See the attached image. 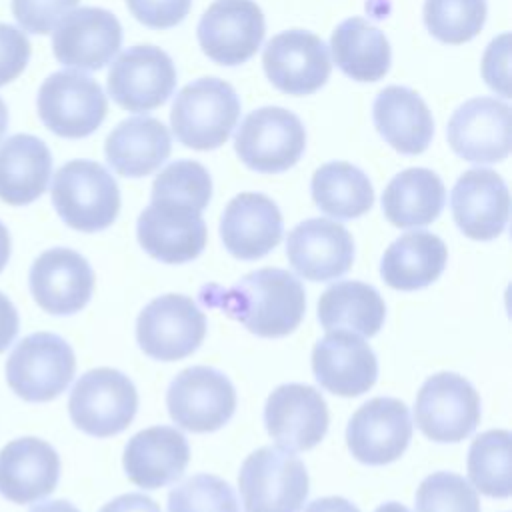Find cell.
Returning <instances> with one entry per match:
<instances>
[{"label": "cell", "mask_w": 512, "mask_h": 512, "mask_svg": "<svg viewBox=\"0 0 512 512\" xmlns=\"http://www.w3.org/2000/svg\"><path fill=\"white\" fill-rule=\"evenodd\" d=\"M28 512H80V510L68 500H48V502L34 504Z\"/></svg>", "instance_id": "7dc6e473"}, {"label": "cell", "mask_w": 512, "mask_h": 512, "mask_svg": "<svg viewBox=\"0 0 512 512\" xmlns=\"http://www.w3.org/2000/svg\"><path fill=\"white\" fill-rule=\"evenodd\" d=\"M310 190L314 204L338 220L358 218L374 204V188L368 176L350 162L322 164L312 176Z\"/></svg>", "instance_id": "836d02e7"}, {"label": "cell", "mask_w": 512, "mask_h": 512, "mask_svg": "<svg viewBox=\"0 0 512 512\" xmlns=\"http://www.w3.org/2000/svg\"><path fill=\"white\" fill-rule=\"evenodd\" d=\"M268 80L284 94L308 96L322 88L332 64L326 44L308 30H286L276 34L262 52Z\"/></svg>", "instance_id": "2e32d148"}, {"label": "cell", "mask_w": 512, "mask_h": 512, "mask_svg": "<svg viewBox=\"0 0 512 512\" xmlns=\"http://www.w3.org/2000/svg\"><path fill=\"white\" fill-rule=\"evenodd\" d=\"M100 512H162V510L152 498L140 492H128L104 504Z\"/></svg>", "instance_id": "ee69618b"}, {"label": "cell", "mask_w": 512, "mask_h": 512, "mask_svg": "<svg viewBox=\"0 0 512 512\" xmlns=\"http://www.w3.org/2000/svg\"><path fill=\"white\" fill-rule=\"evenodd\" d=\"M140 246L164 264H184L200 256L206 246V224L198 210L154 200L138 216Z\"/></svg>", "instance_id": "ffe728a7"}, {"label": "cell", "mask_w": 512, "mask_h": 512, "mask_svg": "<svg viewBox=\"0 0 512 512\" xmlns=\"http://www.w3.org/2000/svg\"><path fill=\"white\" fill-rule=\"evenodd\" d=\"M240 98L220 78H198L186 84L170 112V126L176 138L192 150L220 148L236 128Z\"/></svg>", "instance_id": "3957f363"}, {"label": "cell", "mask_w": 512, "mask_h": 512, "mask_svg": "<svg viewBox=\"0 0 512 512\" xmlns=\"http://www.w3.org/2000/svg\"><path fill=\"white\" fill-rule=\"evenodd\" d=\"M416 512H480V500L468 480L454 472H432L416 490Z\"/></svg>", "instance_id": "f35d334b"}, {"label": "cell", "mask_w": 512, "mask_h": 512, "mask_svg": "<svg viewBox=\"0 0 512 512\" xmlns=\"http://www.w3.org/2000/svg\"><path fill=\"white\" fill-rule=\"evenodd\" d=\"M6 130H8V108H6L4 100L0 98V140L4 138Z\"/></svg>", "instance_id": "f907efd6"}, {"label": "cell", "mask_w": 512, "mask_h": 512, "mask_svg": "<svg viewBox=\"0 0 512 512\" xmlns=\"http://www.w3.org/2000/svg\"><path fill=\"white\" fill-rule=\"evenodd\" d=\"M312 370L318 384L336 396H360L378 378L374 350L354 332L330 330L312 350Z\"/></svg>", "instance_id": "603a6c76"}, {"label": "cell", "mask_w": 512, "mask_h": 512, "mask_svg": "<svg viewBox=\"0 0 512 512\" xmlns=\"http://www.w3.org/2000/svg\"><path fill=\"white\" fill-rule=\"evenodd\" d=\"M264 424L282 450H310L326 436L328 406L312 386L282 384L266 400Z\"/></svg>", "instance_id": "ac0fdd59"}, {"label": "cell", "mask_w": 512, "mask_h": 512, "mask_svg": "<svg viewBox=\"0 0 512 512\" xmlns=\"http://www.w3.org/2000/svg\"><path fill=\"white\" fill-rule=\"evenodd\" d=\"M286 256L302 278L328 282L350 270L354 240L336 220L310 218L288 232Z\"/></svg>", "instance_id": "7402d4cb"}, {"label": "cell", "mask_w": 512, "mask_h": 512, "mask_svg": "<svg viewBox=\"0 0 512 512\" xmlns=\"http://www.w3.org/2000/svg\"><path fill=\"white\" fill-rule=\"evenodd\" d=\"M198 298L204 306L222 310L260 338H280L294 332L306 310L304 286L282 268L248 272L226 288L208 284Z\"/></svg>", "instance_id": "6da1fadb"}, {"label": "cell", "mask_w": 512, "mask_h": 512, "mask_svg": "<svg viewBox=\"0 0 512 512\" xmlns=\"http://www.w3.org/2000/svg\"><path fill=\"white\" fill-rule=\"evenodd\" d=\"M450 148L474 164L500 162L510 154V106L478 96L458 106L446 128Z\"/></svg>", "instance_id": "e0dca14e"}, {"label": "cell", "mask_w": 512, "mask_h": 512, "mask_svg": "<svg viewBox=\"0 0 512 512\" xmlns=\"http://www.w3.org/2000/svg\"><path fill=\"white\" fill-rule=\"evenodd\" d=\"M244 512H300L308 496V472L292 452L254 450L238 472Z\"/></svg>", "instance_id": "5b68a950"}, {"label": "cell", "mask_w": 512, "mask_h": 512, "mask_svg": "<svg viewBox=\"0 0 512 512\" xmlns=\"http://www.w3.org/2000/svg\"><path fill=\"white\" fill-rule=\"evenodd\" d=\"M192 0H126L132 16L148 28H172L180 24Z\"/></svg>", "instance_id": "60d3db41"}, {"label": "cell", "mask_w": 512, "mask_h": 512, "mask_svg": "<svg viewBox=\"0 0 512 512\" xmlns=\"http://www.w3.org/2000/svg\"><path fill=\"white\" fill-rule=\"evenodd\" d=\"M168 512H240L232 486L214 474H196L168 494Z\"/></svg>", "instance_id": "74e56055"}, {"label": "cell", "mask_w": 512, "mask_h": 512, "mask_svg": "<svg viewBox=\"0 0 512 512\" xmlns=\"http://www.w3.org/2000/svg\"><path fill=\"white\" fill-rule=\"evenodd\" d=\"M508 62H510V34L504 32L490 42L482 58V76L486 84L504 98L510 96Z\"/></svg>", "instance_id": "7bdbcfd3"}, {"label": "cell", "mask_w": 512, "mask_h": 512, "mask_svg": "<svg viewBox=\"0 0 512 512\" xmlns=\"http://www.w3.org/2000/svg\"><path fill=\"white\" fill-rule=\"evenodd\" d=\"M450 208L462 234L472 240H494L508 224V186L494 170H466L452 188Z\"/></svg>", "instance_id": "44dd1931"}, {"label": "cell", "mask_w": 512, "mask_h": 512, "mask_svg": "<svg viewBox=\"0 0 512 512\" xmlns=\"http://www.w3.org/2000/svg\"><path fill=\"white\" fill-rule=\"evenodd\" d=\"M200 48L224 66L250 60L264 40V14L254 0H216L196 28Z\"/></svg>", "instance_id": "9a60e30c"}, {"label": "cell", "mask_w": 512, "mask_h": 512, "mask_svg": "<svg viewBox=\"0 0 512 512\" xmlns=\"http://www.w3.org/2000/svg\"><path fill=\"white\" fill-rule=\"evenodd\" d=\"M30 60V42L22 30L0 24V88L16 80Z\"/></svg>", "instance_id": "b9f144b4"}, {"label": "cell", "mask_w": 512, "mask_h": 512, "mask_svg": "<svg viewBox=\"0 0 512 512\" xmlns=\"http://www.w3.org/2000/svg\"><path fill=\"white\" fill-rule=\"evenodd\" d=\"M10 250H12V240H10V232L8 228L0 222V272L4 270V266L8 264L10 258Z\"/></svg>", "instance_id": "c3c4849f"}, {"label": "cell", "mask_w": 512, "mask_h": 512, "mask_svg": "<svg viewBox=\"0 0 512 512\" xmlns=\"http://www.w3.org/2000/svg\"><path fill=\"white\" fill-rule=\"evenodd\" d=\"M446 200L440 176L428 168H408L396 174L382 192V210L390 224L416 228L432 224Z\"/></svg>", "instance_id": "4dcf8cb0"}, {"label": "cell", "mask_w": 512, "mask_h": 512, "mask_svg": "<svg viewBox=\"0 0 512 512\" xmlns=\"http://www.w3.org/2000/svg\"><path fill=\"white\" fill-rule=\"evenodd\" d=\"M60 478L56 450L40 438L24 436L0 450V494L14 504H32L54 492Z\"/></svg>", "instance_id": "d4e9b609"}, {"label": "cell", "mask_w": 512, "mask_h": 512, "mask_svg": "<svg viewBox=\"0 0 512 512\" xmlns=\"http://www.w3.org/2000/svg\"><path fill=\"white\" fill-rule=\"evenodd\" d=\"M224 248L238 260H258L282 240V214L274 200L260 192H240L220 218Z\"/></svg>", "instance_id": "cb8c5ba5"}, {"label": "cell", "mask_w": 512, "mask_h": 512, "mask_svg": "<svg viewBox=\"0 0 512 512\" xmlns=\"http://www.w3.org/2000/svg\"><path fill=\"white\" fill-rule=\"evenodd\" d=\"M76 358L58 334L36 332L22 338L6 360V382L26 402H50L72 382Z\"/></svg>", "instance_id": "277c9868"}, {"label": "cell", "mask_w": 512, "mask_h": 512, "mask_svg": "<svg viewBox=\"0 0 512 512\" xmlns=\"http://www.w3.org/2000/svg\"><path fill=\"white\" fill-rule=\"evenodd\" d=\"M42 124L62 138H86L106 118L108 100L96 80L82 72L50 74L36 98Z\"/></svg>", "instance_id": "52a82bcc"}, {"label": "cell", "mask_w": 512, "mask_h": 512, "mask_svg": "<svg viewBox=\"0 0 512 512\" xmlns=\"http://www.w3.org/2000/svg\"><path fill=\"white\" fill-rule=\"evenodd\" d=\"M372 120L378 134L400 154L424 152L434 136L426 102L406 86H386L374 100Z\"/></svg>", "instance_id": "4316f807"}, {"label": "cell", "mask_w": 512, "mask_h": 512, "mask_svg": "<svg viewBox=\"0 0 512 512\" xmlns=\"http://www.w3.org/2000/svg\"><path fill=\"white\" fill-rule=\"evenodd\" d=\"M374 512H410V510L400 502H386V504H380Z\"/></svg>", "instance_id": "681fc988"}, {"label": "cell", "mask_w": 512, "mask_h": 512, "mask_svg": "<svg viewBox=\"0 0 512 512\" xmlns=\"http://www.w3.org/2000/svg\"><path fill=\"white\" fill-rule=\"evenodd\" d=\"M206 336V316L184 294H164L144 306L136 340L146 356L162 362L190 356Z\"/></svg>", "instance_id": "30bf717a"}, {"label": "cell", "mask_w": 512, "mask_h": 512, "mask_svg": "<svg viewBox=\"0 0 512 512\" xmlns=\"http://www.w3.org/2000/svg\"><path fill=\"white\" fill-rule=\"evenodd\" d=\"M176 88L172 58L158 46L126 48L108 72V94L128 112H150L162 106Z\"/></svg>", "instance_id": "7c38bea8"}, {"label": "cell", "mask_w": 512, "mask_h": 512, "mask_svg": "<svg viewBox=\"0 0 512 512\" xmlns=\"http://www.w3.org/2000/svg\"><path fill=\"white\" fill-rule=\"evenodd\" d=\"M136 410V386L114 368L88 370L76 380L68 398L72 424L96 438H108L126 430Z\"/></svg>", "instance_id": "8992f818"}, {"label": "cell", "mask_w": 512, "mask_h": 512, "mask_svg": "<svg viewBox=\"0 0 512 512\" xmlns=\"http://www.w3.org/2000/svg\"><path fill=\"white\" fill-rule=\"evenodd\" d=\"M168 128L152 116L122 120L106 138L104 154L114 172L126 178L152 174L170 156Z\"/></svg>", "instance_id": "83f0119b"}, {"label": "cell", "mask_w": 512, "mask_h": 512, "mask_svg": "<svg viewBox=\"0 0 512 512\" xmlns=\"http://www.w3.org/2000/svg\"><path fill=\"white\" fill-rule=\"evenodd\" d=\"M386 316L380 292L358 280H342L326 288L318 300V320L324 330H346L374 336Z\"/></svg>", "instance_id": "d6a6232c"}, {"label": "cell", "mask_w": 512, "mask_h": 512, "mask_svg": "<svg viewBox=\"0 0 512 512\" xmlns=\"http://www.w3.org/2000/svg\"><path fill=\"white\" fill-rule=\"evenodd\" d=\"M170 418L190 432H214L236 410V390L228 376L210 366L182 370L166 392Z\"/></svg>", "instance_id": "8fae6325"}, {"label": "cell", "mask_w": 512, "mask_h": 512, "mask_svg": "<svg viewBox=\"0 0 512 512\" xmlns=\"http://www.w3.org/2000/svg\"><path fill=\"white\" fill-rule=\"evenodd\" d=\"M510 440L508 430H488L470 444L468 478L486 496H510Z\"/></svg>", "instance_id": "e575fe53"}, {"label": "cell", "mask_w": 512, "mask_h": 512, "mask_svg": "<svg viewBox=\"0 0 512 512\" xmlns=\"http://www.w3.org/2000/svg\"><path fill=\"white\" fill-rule=\"evenodd\" d=\"M190 460V448L182 432L172 426H152L134 434L124 448V472L144 490H156L176 482Z\"/></svg>", "instance_id": "484cf974"}, {"label": "cell", "mask_w": 512, "mask_h": 512, "mask_svg": "<svg viewBox=\"0 0 512 512\" xmlns=\"http://www.w3.org/2000/svg\"><path fill=\"white\" fill-rule=\"evenodd\" d=\"M52 52L62 66L96 72L120 50L122 26L118 18L96 6L66 12L52 28Z\"/></svg>", "instance_id": "4fadbf2b"}, {"label": "cell", "mask_w": 512, "mask_h": 512, "mask_svg": "<svg viewBox=\"0 0 512 512\" xmlns=\"http://www.w3.org/2000/svg\"><path fill=\"white\" fill-rule=\"evenodd\" d=\"M18 310L12 304V300L0 292V352H4L18 334Z\"/></svg>", "instance_id": "f6af8a7d"}, {"label": "cell", "mask_w": 512, "mask_h": 512, "mask_svg": "<svg viewBox=\"0 0 512 512\" xmlns=\"http://www.w3.org/2000/svg\"><path fill=\"white\" fill-rule=\"evenodd\" d=\"M30 292L36 304L56 316L80 312L92 298L94 272L72 248H50L30 268Z\"/></svg>", "instance_id": "d6986e66"}, {"label": "cell", "mask_w": 512, "mask_h": 512, "mask_svg": "<svg viewBox=\"0 0 512 512\" xmlns=\"http://www.w3.org/2000/svg\"><path fill=\"white\" fill-rule=\"evenodd\" d=\"M414 420L434 442H460L480 422V396L464 376L438 372L416 394Z\"/></svg>", "instance_id": "9c48e42d"}, {"label": "cell", "mask_w": 512, "mask_h": 512, "mask_svg": "<svg viewBox=\"0 0 512 512\" xmlns=\"http://www.w3.org/2000/svg\"><path fill=\"white\" fill-rule=\"evenodd\" d=\"M448 262L444 240L426 230L406 232L396 238L380 262L382 280L402 292L430 286L440 278Z\"/></svg>", "instance_id": "f1b7e54d"}, {"label": "cell", "mask_w": 512, "mask_h": 512, "mask_svg": "<svg viewBox=\"0 0 512 512\" xmlns=\"http://www.w3.org/2000/svg\"><path fill=\"white\" fill-rule=\"evenodd\" d=\"M486 0H426L424 24L444 44L472 40L486 22Z\"/></svg>", "instance_id": "d590c367"}, {"label": "cell", "mask_w": 512, "mask_h": 512, "mask_svg": "<svg viewBox=\"0 0 512 512\" xmlns=\"http://www.w3.org/2000/svg\"><path fill=\"white\" fill-rule=\"evenodd\" d=\"M80 0H12V14L30 34H48Z\"/></svg>", "instance_id": "ab89813d"}, {"label": "cell", "mask_w": 512, "mask_h": 512, "mask_svg": "<svg viewBox=\"0 0 512 512\" xmlns=\"http://www.w3.org/2000/svg\"><path fill=\"white\" fill-rule=\"evenodd\" d=\"M52 204L62 222L78 232H100L120 212L114 176L94 160H70L52 180Z\"/></svg>", "instance_id": "7a4b0ae2"}, {"label": "cell", "mask_w": 512, "mask_h": 512, "mask_svg": "<svg viewBox=\"0 0 512 512\" xmlns=\"http://www.w3.org/2000/svg\"><path fill=\"white\" fill-rule=\"evenodd\" d=\"M150 196L152 202H174L202 212L212 198V178L200 162L176 160L154 178Z\"/></svg>", "instance_id": "8d00e7d4"}, {"label": "cell", "mask_w": 512, "mask_h": 512, "mask_svg": "<svg viewBox=\"0 0 512 512\" xmlns=\"http://www.w3.org/2000/svg\"><path fill=\"white\" fill-rule=\"evenodd\" d=\"M306 148V130L300 118L280 106L250 112L236 130L234 150L256 172L276 174L292 168Z\"/></svg>", "instance_id": "ba28073f"}, {"label": "cell", "mask_w": 512, "mask_h": 512, "mask_svg": "<svg viewBox=\"0 0 512 512\" xmlns=\"http://www.w3.org/2000/svg\"><path fill=\"white\" fill-rule=\"evenodd\" d=\"M52 172L48 146L32 134H14L0 144V200L24 206L40 198Z\"/></svg>", "instance_id": "f546056e"}, {"label": "cell", "mask_w": 512, "mask_h": 512, "mask_svg": "<svg viewBox=\"0 0 512 512\" xmlns=\"http://www.w3.org/2000/svg\"><path fill=\"white\" fill-rule=\"evenodd\" d=\"M412 438L408 406L390 396H378L362 404L346 428L350 454L368 466H384L398 460Z\"/></svg>", "instance_id": "5bb4252c"}, {"label": "cell", "mask_w": 512, "mask_h": 512, "mask_svg": "<svg viewBox=\"0 0 512 512\" xmlns=\"http://www.w3.org/2000/svg\"><path fill=\"white\" fill-rule=\"evenodd\" d=\"M330 50L336 66L356 82L384 78L392 60L390 42L384 32L360 16H352L336 26Z\"/></svg>", "instance_id": "1f68e13d"}, {"label": "cell", "mask_w": 512, "mask_h": 512, "mask_svg": "<svg viewBox=\"0 0 512 512\" xmlns=\"http://www.w3.org/2000/svg\"><path fill=\"white\" fill-rule=\"evenodd\" d=\"M304 512H360L350 500L342 496H324L312 500Z\"/></svg>", "instance_id": "bcb514c9"}]
</instances>
